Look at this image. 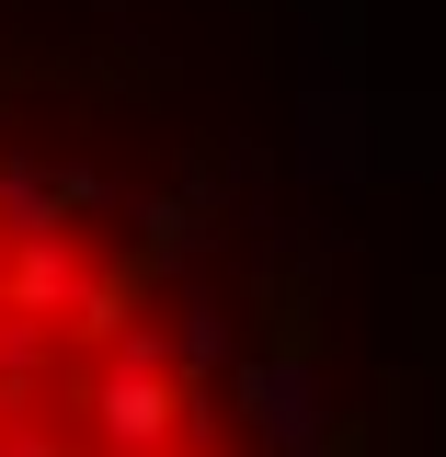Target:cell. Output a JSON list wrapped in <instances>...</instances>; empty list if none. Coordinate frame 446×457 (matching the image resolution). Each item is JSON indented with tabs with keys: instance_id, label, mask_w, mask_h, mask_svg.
<instances>
[{
	"instance_id": "6da1fadb",
	"label": "cell",
	"mask_w": 446,
	"mask_h": 457,
	"mask_svg": "<svg viewBox=\"0 0 446 457\" xmlns=\"http://www.w3.org/2000/svg\"><path fill=\"white\" fill-rule=\"evenodd\" d=\"M0 457H252L206 332L35 161H0Z\"/></svg>"
}]
</instances>
